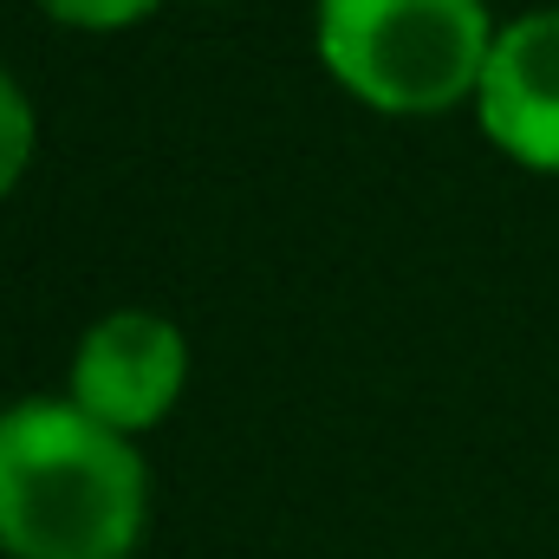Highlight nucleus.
Returning a JSON list of instances; mask_svg holds the SVG:
<instances>
[{
    "label": "nucleus",
    "instance_id": "nucleus-1",
    "mask_svg": "<svg viewBox=\"0 0 559 559\" xmlns=\"http://www.w3.org/2000/svg\"><path fill=\"white\" fill-rule=\"evenodd\" d=\"M150 475L131 436L72 397H20L0 411V554L124 559L143 534Z\"/></svg>",
    "mask_w": 559,
    "mask_h": 559
},
{
    "label": "nucleus",
    "instance_id": "nucleus-2",
    "mask_svg": "<svg viewBox=\"0 0 559 559\" xmlns=\"http://www.w3.org/2000/svg\"><path fill=\"white\" fill-rule=\"evenodd\" d=\"M325 72L378 111H442L475 92L495 26L481 0H319Z\"/></svg>",
    "mask_w": 559,
    "mask_h": 559
},
{
    "label": "nucleus",
    "instance_id": "nucleus-3",
    "mask_svg": "<svg viewBox=\"0 0 559 559\" xmlns=\"http://www.w3.org/2000/svg\"><path fill=\"white\" fill-rule=\"evenodd\" d=\"M189 378V345L176 332V319L163 312H143V306H124V312H105L79 352H72V404L85 417H98L105 429L131 436V429H150L176 404Z\"/></svg>",
    "mask_w": 559,
    "mask_h": 559
},
{
    "label": "nucleus",
    "instance_id": "nucleus-4",
    "mask_svg": "<svg viewBox=\"0 0 559 559\" xmlns=\"http://www.w3.org/2000/svg\"><path fill=\"white\" fill-rule=\"evenodd\" d=\"M481 131L527 169H559V7H534L495 26L475 79Z\"/></svg>",
    "mask_w": 559,
    "mask_h": 559
},
{
    "label": "nucleus",
    "instance_id": "nucleus-5",
    "mask_svg": "<svg viewBox=\"0 0 559 559\" xmlns=\"http://www.w3.org/2000/svg\"><path fill=\"white\" fill-rule=\"evenodd\" d=\"M26 156H33V105H26L20 79L0 66V195L20 182Z\"/></svg>",
    "mask_w": 559,
    "mask_h": 559
},
{
    "label": "nucleus",
    "instance_id": "nucleus-6",
    "mask_svg": "<svg viewBox=\"0 0 559 559\" xmlns=\"http://www.w3.org/2000/svg\"><path fill=\"white\" fill-rule=\"evenodd\" d=\"M39 7L66 26H85V33H118V26H138L156 13V0H39Z\"/></svg>",
    "mask_w": 559,
    "mask_h": 559
}]
</instances>
